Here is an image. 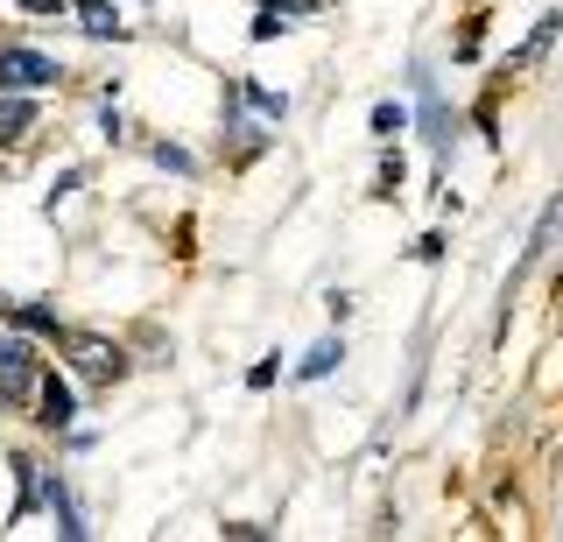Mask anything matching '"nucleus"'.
Segmentation results:
<instances>
[{"label": "nucleus", "mask_w": 563, "mask_h": 542, "mask_svg": "<svg viewBox=\"0 0 563 542\" xmlns=\"http://www.w3.org/2000/svg\"><path fill=\"white\" fill-rule=\"evenodd\" d=\"M35 380H43V366L22 339H0V401H29Z\"/></svg>", "instance_id": "obj_1"}, {"label": "nucleus", "mask_w": 563, "mask_h": 542, "mask_svg": "<svg viewBox=\"0 0 563 542\" xmlns=\"http://www.w3.org/2000/svg\"><path fill=\"white\" fill-rule=\"evenodd\" d=\"M57 78V64L43 57V49H0V85L8 92H35V85Z\"/></svg>", "instance_id": "obj_2"}, {"label": "nucleus", "mask_w": 563, "mask_h": 542, "mask_svg": "<svg viewBox=\"0 0 563 542\" xmlns=\"http://www.w3.org/2000/svg\"><path fill=\"white\" fill-rule=\"evenodd\" d=\"M70 360H78L85 380H120V374H128L120 345H106V339H70Z\"/></svg>", "instance_id": "obj_3"}, {"label": "nucleus", "mask_w": 563, "mask_h": 542, "mask_svg": "<svg viewBox=\"0 0 563 542\" xmlns=\"http://www.w3.org/2000/svg\"><path fill=\"white\" fill-rule=\"evenodd\" d=\"M78 29L92 43H113V36H128V22L113 14V0H78Z\"/></svg>", "instance_id": "obj_4"}, {"label": "nucleus", "mask_w": 563, "mask_h": 542, "mask_svg": "<svg viewBox=\"0 0 563 542\" xmlns=\"http://www.w3.org/2000/svg\"><path fill=\"white\" fill-rule=\"evenodd\" d=\"M35 401H43V423H49V430H57V423H70V409H78L64 380H35Z\"/></svg>", "instance_id": "obj_5"}, {"label": "nucleus", "mask_w": 563, "mask_h": 542, "mask_svg": "<svg viewBox=\"0 0 563 542\" xmlns=\"http://www.w3.org/2000/svg\"><path fill=\"white\" fill-rule=\"evenodd\" d=\"M550 43H556V14H550V22H536V36H528V49L515 57V71H536V64L550 57Z\"/></svg>", "instance_id": "obj_6"}, {"label": "nucleus", "mask_w": 563, "mask_h": 542, "mask_svg": "<svg viewBox=\"0 0 563 542\" xmlns=\"http://www.w3.org/2000/svg\"><path fill=\"white\" fill-rule=\"evenodd\" d=\"M29 128H35V107H22V99H14V107H0V142H22Z\"/></svg>", "instance_id": "obj_7"}, {"label": "nucleus", "mask_w": 563, "mask_h": 542, "mask_svg": "<svg viewBox=\"0 0 563 542\" xmlns=\"http://www.w3.org/2000/svg\"><path fill=\"white\" fill-rule=\"evenodd\" d=\"M289 14H296V8H261L254 36H261V43H268V36H282V29H289Z\"/></svg>", "instance_id": "obj_8"}, {"label": "nucleus", "mask_w": 563, "mask_h": 542, "mask_svg": "<svg viewBox=\"0 0 563 542\" xmlns=\"http://www.w3.org/2000/svg\"><path fill=\"white\" fill-rule=\"evenodd\" d=\"M345 353H339V345H317V353L303 360V380H317V374H331V366H339Z\"/></svg>", "instance_id": "obj_9"}, {"label": "nucleus", "mask_w": 563, "mask_h": 542, "mask_svg": "<svg viewBox=\"0 0 563 542\" xmlns=\"http://www.w3.org/2000/svg\"><path fill=\"white\" fill-rule=\"evenodd\" d=\"M14 318H22L29 331H57V318H49V310H43V303H22V310H14Z\"/></svg>", "instance_id": "obj_10"}, {"label": "nucleus", "mask_w": 563, "mask_h": 542, "mask_svg": "<svg viewBox=\"0 0 563 542\" xmlns=\"http://www.w3.org/2000/svg\"><path fill=\"white\" fill-rule=\"evenodd\" d=\"M374 134H401V107H374Z\"/></svg>", "instance_id": "obj_11"}, {"label": "nucleus", "mask_w": 563, "mask_h": 542, "mask_svg": "<svg viewBox=\"0 0 563 542\" xmlns=\"http://www.w3.org/2000/svg\"><path fill=\"white\" fill-rule=\"evenodd\" d=\"M29 14H57V8H70V0H22Z\"/></svg>", "instance_id": "obj_12"}]
</instances>
